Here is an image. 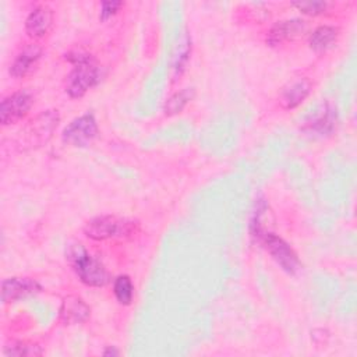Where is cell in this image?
Instances as JSON below:
<instances>
[{
	"mask_svg": "<svg viewBox=\"0 0 357 357\" xmlns=\"http://www.w3.org/2000/svg\"><path fill=\"white\" fill-rule=\"evenodd\" d=\"M66 59L74 64V68L67 75L66 92L73 99L82 98L91 88L100 82V67L88 53L82 52H71L66 54Z\"/></svg>",
	"mask_w": 357,
	"mask_h": 357,
	"instance_id": "obj_1",
	"label": "cell"
},
{
	"mask_svg": "<svg viewBox=\"0 0 357 357\" xmlns=\"http://www.w3.org/2000/svg\"><path fill=\"white\" fill-rule=\"evenodd\" d=\"M67 259L82 283L92 287H103L110 276L103 264L93 258L82 244L75 243L67 248Z\"/></svg>",
	"mask_w": 357,
	"mask_h": 357,
	"instance_id": "obj_2",
	"label": "cell"
},
{
	"mask_svg": "<svg viewBox=\"0 0 357 357\" xmlns=\"http://www.w3.org/2000/svg\"><path fill=\"white\" fill-rule=\"evenodd\" d=\"M138 230V223L114 215H102L91 219L85 227L84 233L96 241H103L109 238H127L131 237Z\"/></svg>",
	"mask_w": 357,
	"mask_h": 357,
	"instance_id": "obj_3",
	"label": "cell"
},
{
	"mask_svg": "<svg viewBox=\"0 0 357 357\" xmlns=\"http://www.w3.org/2000/svg\"><path fill=\"white\" fill-rule=\"evenodd\" d=\"M258 241H261L271 257L275 259V262L289 275H294L296 272L300 271L301 262L294 252V250L279 236L271 233V231H264L259 237Z\"/></svg>",
	"mask_w": 357,
	"mask_h": 357,
	"instance_id": "obj_4",
	"label": "cell"
},
{
	"mask_svg": "<svg viewBox=\"0 0 357 357\" xmlns=\"http://www.w3.org/2000/svg\"><path fill=\"white\" fill-rule=\"evenodd\" d=\"M98 131L99 130L95 116L92 113H85L79 117H75L64 127L61 132V139L64 144L82 148L88 146L96 138Z\"/></svg>",
	"mask_w": 357,
	"mask_h": 357,
	"instance_id": "obj_5",
	"label": "cell"
},
{
	"mask_svg": "<svg viewBox=\"0 0 357 357\" xmlns=\"http://www.w3.org/2000/svg\"><path fill=\"white\" fill-rule=\"evenodd\" d=\"M33 105V95L21 89L6 96L0 103V121L3 126H10L24 119Z\"/></svg>",
	"mask_w": 357,
	"mask_h": 357,
	"instance_id": "obj_6",
	"label": "cell"
},
{
	"mask_svg": "<svg viewBox=\"0 0 357 357\" xmlns=\"http://www.w3.org/2000/svg\"><path fill=\"white\" fill-rule=\"evenodd\" d=\"M307 29V24L301 18H289L276 21L266 36V42L269 46H279L282 43L290 42L300 35H303Z\"/></svg>",
	"mask_w": 357,
	"mask_h": 357,
	"instance_id": "obj_7",
	"label": "cell"
},
{
	"mask_svg": "<svg viewBox=\"0 0 357 357\" xmlns=\"http://www.w3.org/2000/svg\"><path fill=\"white\" fill-rule=\"evenodd\" d=\"M42 286L31 278H8L1 282V301L11 303L29 296H35Z\"/></svg>",
	"mask_w": 357,
	"mask_h": 357,
	"instance_id": "obj_8",
	"label": "cell"
},
{
	"mask_svg": "<svg viewBox=\"0 0 357 357\" xmlns=\"http://www.w3.org/2000/svg\"><path fill=\"white\" fill-rule=\"evenodd\" d=\"M40 56H42V47L38 46L36 43H31V45L25 46L15 56V59L10 67V74L15 78H24V77L29 75L38 66Z\"/></svg>",
	"mask_w": 357,
	"mask_h": 357,
	"instance_id": "obj_9",
	"label": "cell"
},
{
	"mask_svg": "<svg viewBox=\"0 0 357 357\" xmlns=\"http://www.w3.org/2000/svg\"><path fill=\"white\" fill-rule=\"evenodd\" d=\"M53 24V11L47 6L35 7L25 20V31L31 38L45 36Z\"/></svg>",
	"mask_w": 357,
	"mask_h": 357,
	"instance_id": "obj_10",
	"label": "cell"
},
{
	"mask_svg": "<svg viewBox=\"0 0 357 357\" xmlns=\"http://www.w3.org/2000/svg\"><path fill=\"white\" fill-rule=\"evenodd\" d=\"M88 304L78 296H67L60 307V319L66 325L82 324L89 318Z\"/></svg>",
	"mask_w": 357,
	"mask_h": 357,
	"instance_id": "obj_11",
	"label": "cell"
},
{
	"mask_svg": "<svg viewBox=\"0 0 357 357\" xmlns=\"http://www.w3.org/2000/svg\"><path fill=\"white\" fill-rule=\"evenodd\" d=\"M310 91H311V84L308 79L305 78L293 79L282 89L279 102L283 109H294L310 95Z\"/></svg>",
	"mask_w": 357,
	"mask_h": 357,
	"instance_id": "obj_12",
	"label": "cell"
},
{
	"mask_svg": "<svg viewBox=\"0 0 357 357\" xmlns=\"http://www.w3.org/2000/svg\"><path fill=\"white\" fill-rule=\"evenodd\" d=\"M339 36V28L333 25H319L317 26L310 38H308V46L311 50L319 53L325 52L329 47H332Z\"/></svg>",
	"mask_w": 357,
	"mask_h": 357,
	"instance_id": "obj_13",
	"label": "cell"
},
{
	"mask_svg": "<svg viewBox=\"0 0 357 357\" xmlns=\"http://www.w3.org/2000/svg\"><path fill=\"white\" fill-rule=\"evenodd\" d=\"M335 124L336 112L328 106H324V109L319 110V113L315 114L312 120L308 123V130L317 135L324 137L335 130Z\"/></svg>",
	"mask_w": 357,
	"mask_h": 357,
	"instance_id": "obj_14",
	"label": "cell"
},
{
	"mask_svg": "<svg viewBox=\"0 0 357 357\" xmlns=\"http://www.w3.org/2000/svg\"><path fill=\"white\" fill-rule=\"evenodd\" d=\"M195 96L194 88H184L176 93H173L165 103L163 112L166 116H173L180 113Z\"/></svg>",
	"mask_w": 357,
	"mask_h": 357,
	"instance_id": "obj_15",
	"label": "cell"
},
{
	"mask_svg": "<svg viewBox=\"0 0 357 357\" xmlns=\"http://www.w3.org/2000/svg\"><path fill=\"white\" fill-rule=\"evenodd\" d=\"M113 293L116 296V300L121 305L131 304L134 298V284L127 275H120L113 282Z\"/></svg>",
	"mask_w": 357,
	"mask_h": 357,
	"instance_id": "obj_16",
	"label": "cell"
},
{
	"mask_svg": "<svg viewBox=\"0 0 357 357\" xmlns=\"http://www.w3.org/2000/svg\"><path fill=\"white\" fill-rule=\"evenodd\" d=\"M190 53H191V40L187 35H183V39L178 43L177 53H176L174 61H173V74H174V77H180L181 73L185 70L187 61L190 59Z\"/></svg>",
	"mask_w": 357,
	"mask_h": 357,
	"instance_id": "obj_17",
	"label": "cell"
},
{
	"mask_svg": "<svg viewBox=\"0 0 357 357\" xmlns=\"http://www.w3.org/2000/svg\"><path fill=\"white\" fill-rule=\"evenodd\" d=\"M43 350L36 343L31 342H14L11 346H6V356H40Z\"/></svg>",
	"mask_w": 357,
	"mask_h": 357,
	"instance_id": "obj_18",
	"label": "cell"
},
{
	"mask_svg": "<svg viewBox=\"0 0 357 357\" xmlns=\"http://www.w3.org/2000/svg\"><path fill=\"white\" fill-rule=\"evenodd\" d=\"M291 6L296 7L298 11H301L303 14L315 17V15L324 14L331 4L324 0H308V1H293Z\"/></svg>",
	"mask_w": 357,
	"mask_h": 357,
	"instance_id": "obj_19",
	"label": "cell"
},
{
	"mask_svg": "<svg viewBox=\"0 0 357 357\" xmlns=\"http://www.w3.org/2000/svg\"><path fill=\"white\" fill-rule=\"evenodd\" d=\"M120 7H123V3L121 1H103L100 4V14H99V18L102 21L110 18L112 15H114Z\"/></svg>",
	"mask_w": 357,
	"mask_h": 357,
	"instance_id": "obj_20",
	"label": "cell"
},
{
	"mask_svg": "<svg viewBox=\"0 0 357 357\" xmlns=\"http://www.w3.org/2000/svg\"><path fill=\"white\" fill-rule=\"evenodd\" d=\"M119 350L113 346H107L105 350H103V356H119Z\"/></svg>",
	"mask_w": 357,
	"mask_h": 357,
	"instance_id": "obj_21",
	"label": "cell"
}]
</instances>
